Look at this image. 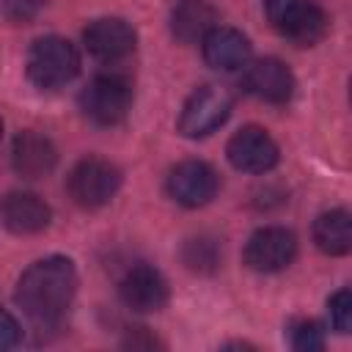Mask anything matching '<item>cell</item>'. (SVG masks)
Masks as SVG:
<instances>
[{"mask_svg":"<svg viewBox=\"0 0 352 352\" xmlns=\"http://www.w3.org/2000/svg\"><path fill=\"white\" fill-rule=\"evenodd\" d=\"M58 162V151L52 140L41 132H19L11 146V165L22 179H41Z\"/></svg>","mask_w":352,"mask_h":352,"instance_id":"cell-15","label":"cell"},{"mask_svg":"<svg viewBox=\"0 0 352 352\" xmlns=\"http://www.w3.org/2000/svg\"><path fill=\"white\" fill-rule=\"evenodd\" d=\"M231 107H234V99H231V94L226 88H220V85H201L182 104L176 126L190 140L206 138V135L217 132L228 121Z\"/></svg>","mask_w":352,"mask_h":352,"instance_id":"cell-4","label":"cell"},{"mask_svg":"<svg viewBox=\"0 0 352 352\" xmlns=\"http://www.w3.org/2000/svg\"><path fill=\"white\" fill-rule=\"evenodd\" d=\"M327 311H330L333 330L341 333V336H346L352 330V294H349V289H338L327 300Z\"/></svg>","mask_w":352,"mask_h":352,"instance_id":"cell-19","label":"cell"},{"mask_svg":"<svg viewBox=\"0 0 352 352\" xmlns=\"http://www.w3.org/2000/svg\"><path fill=\"white\" fill-rule=\"evenodd\" d=\"M6 14L14 19V22H25L36 14V8L41 6V0H6Z\"/></svg>","mask_w":352,"mask_h":352,"instance_id":"cell-21","label":"cell"},{"mask_svg":"<svg viewBox=\"0 0 352 352\" xmlns=\"http://www.w3.org/2000/svg\"><path fill=\"white\" fill-rule=\"evenodd\" d=\"M82 41H85V50H88L96 60L113 63V60L126 58V55L135 50L138 33H135V28H132L126 19L102 16V19H94V22L82 30Z\"/></svg>","mask_w":352,"mask_h":352,"instance_id":"cell-11","label":"cell"},{"mask_svg":"<svg viewBox=\"0 0 352 352\" xmlns=\"http://www.w3.org/2000/svg\"><path fill=\"white\" fill-rule=\"evenodd\" d=\"M0 138H3V121H0Z\"/></svg>","mask_w":352,"mask_h":352,"instance_id":"cell-22","label":"cell"},{"mask_svg":"<svg viewBox=\"0 0 352 352\" xmlns=\"http://www.w3.org/2000/svg\"><path fill=\"white\" fill-rule=\"evenodd\" d=\"M217 25V11L206 0H184L170 14V30L182 44L201 41Z\"/></svg>","mask_w":352,"mask_h":352,"instance_id":"cell-16","label":"cell"},{"mask_svg":"<svg viewBox=\"0 0 352 352\" xmlns=\"http://www.w3.org/2000/svg\"><path fill=\"white\" fill-rule=\"evenodd\" d=\"M242 85L250 96L261 102L283 104L294 94V74L278 58H258L242 66Z\"/></svg>","mask_w":352,"mask_h":352,"instance_id":"cell-10","label":"cell"},{"mask_svg":"<svg viewBox=\"0 0 352 352\" xmlns=\"http://www.w3.org/2000/svg\"><path fill=\"white\" fill-rule=\"evenodd\" d=\"M80 107L94 124L113 126V124L124 121L132 107V85L121 74H96L82 88Z\"/></svg>","mask_w":352,"mask_h":352,"instance_id":"cell-5","label":"cell"},{"mask_svg":"<svg viewBox=\"0 0 352 352\" xmlns=\"http://www.w3.org/2000/svg\"><path fill=\"white\" fill-rule=\"evenodd\" d=\"M118 294H121L126 308H132L138 314H151V311L165 308L168 280L162 278L160 270H154L148 264H138V267L126 270V275L121 278Z\"/></svg>","mask_w":352,"mask_h":352,"instance_id":"cell-12","label":"cell"},{"mask_svg":"<svg viewBox=\"0 0 352 352\" xmlns=\"http://www.w3.org/2000/svg\"><path fill=\"white\" fill-rule=\"evenodd\" d=\"M77 292V270L74 261L66 256H47L33 261L16 280L14 300L22 314L47 327L58 324L69 311Z\"/></svg>","mask_w":352,"mask_h":352,"instance_id":"cell-1","label":"cell"},{"mask_svg":"<svg viewBox=\"0 0 352 352\" xmlns=\"http://www.w3.org/2000/svg\"><path fill=\"white\" fill-rule=\"evenodd\" d=\"M201 50H204V60L220 72H236L250 60L248 36L234 28H223V25H214L201 38Z\"/></svg>","mask_w":352,"mask_h":352,"instance_id":"cell-14","label":"cell"},{"mask_svg":"<svg viewBox=\"0 0 352 352\" xmlns=\"http://www.w3.org/2000/svg\"><path fill=\"white\" fill-rule=\"evenodd\" d=\"M19 338H22L19 322H16L6 308H0V352L14 349V346L19 344Z\"/></svg>","mask_w":352,"mask_h":352,"instance_id":"cell-20","label":"cell"},{"mask_svg":"<svg viewBox=\"0 0 352 352\" xmlns=\"http://www.w3.org/2000/svg\"><path fill=\"white\" fill-rule=\"evenodd\" d=\"M314 242L327 256H346L352 250V217L346 209L322 212L314 220Z\"/></svg>","mask_w":352,"mask_h":352,"instance_id":"cell-17","label":"cell"},{"mask_svg":"<svg viewBox=\"0 0 352 352\" xmlns=\"http://www.w3.org/2000/svg\"><path fill=\"white\" fill-rule=\"evenodd\" d=\"M270 25L297 47H314L324 38L330 19L311 0H261Z\"/></svg>","mask_w":352,"mask_h":352,"instance_id":"cell-3","label":"cell"},{"mask_svg":"<svg viewBox=\"0 0 352 352\" xmlns=\"http://www.w3.org/2000/svg\"><path fill=\"white\" fill-rule=\"evenodd\" d=\"M217 170L204 160H184L168 173V195L187 209L206 206L217 195Z\"/></svg>","mask_w":352,"mask_h":352,"instance_id":"cell-9","label":"cell"},{"mask_svg":"<svg viewBox=\"0 0 352 352\" xmlns=\"http://www.w3.org/2000/svg\"><path fill=\"white\" fill-rule=\"evenodd\" d=\"M226 157L242 173H267L278 165L280 151L267 129L248 124L231 135V140L226 146Z\"/></svg>","mask_w":352,"mask_h":352,"instance_id":"cell-8","label":"cell"},{"mask_svg":"<svg viewBox=\"0 0 352 352\" xmlns=\"http://www.w3.org/2000/svg\"><path fill=\"white\" fill-rule=\"evenodd\" d=\"M50 206L36 192L11 190L0 198V220L11 234H38L50 226Z\"/></svg>","mask_w":352,"mask_h":352,"instance_id":"cell-13","label":"cell"},{"mask_svg":"<svg viewBox=\"0 0 352 352\" xmlns=\"http://www.w3.org/2000/svg\"><path fill=\"white\" fill-rule=\"evenodd\" d=\"M292 346L297 352H319L324 346V327L314 319H302L292 327Z\"/></svg>","mask_w":352,"mask_h":352,"instance_id":"cell-18","label":"cell"},{"mask_svg":"<svg viewBox=\"0 0 352 352\" xmlns=\"http://www.w3.org/2000/svg\"><path fill=\"white\" fill-rule=\"evenodd\" d=\"M118 187H121V170L102 157H85L69 173V192L85 209H99L110 204Z\"/></svg>","mask_w":352,"mask_h":352,"instance_id":"cell-6","label":"cell"},{"mask_svg":"<svg viewBox=\"0 0 352 352\" xmlns=\"http://www.w3.org/2000/svg\"><path fill=\"white\" fill-rule=\"evenodd\" d=\"M297 256V236L280 226H264L245 245V264L253 272H280Z\"/></svg>","mask_w":352,"mask_h":352,"instance_id":"cell-7","label":"cell"},{"mask_svg":"<svg viewBox=\"0 0 352 352\" xmlns=\"http://www.w3.org/2000/svg\"><path fill=\"white\" fill-rule=\"evenodd\" d=\"M80 72V52L69 38L41 36L28 50V77L41 91H55L72 82Z\"/></svg>","mask_w":352,"mask_h":352,"instance_id":"cell-2","label":"cell"}]
</instances>
